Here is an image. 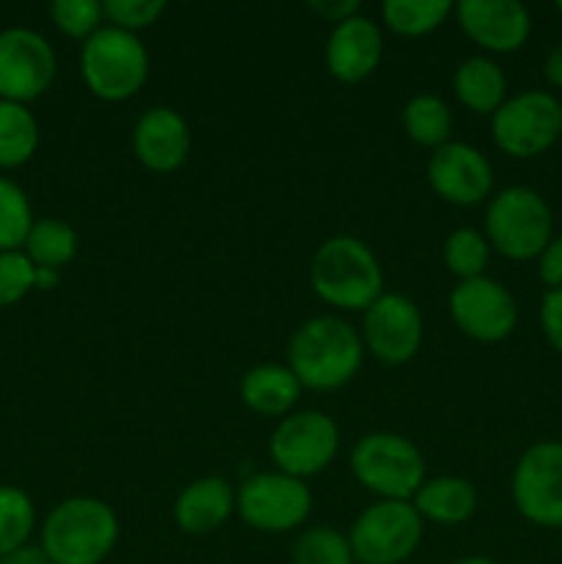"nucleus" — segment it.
<instances>
[{
  "label": "nucleus",
  "mask_w": 562,
  "mask_h": 564,
  "mask_svg": "<svg viewBox=\"0 0 562 564\" xmlns=\"http://www.w3.org/2000/svg\"><path fill=\"white\" fill-rule=\"evenodd\" d=\"M361 334L336 314H317L295 328L287 345V367L309 391H336L364 364Z\"/></svg>",
  "instance_id": "f257e3e1"
},
{
  "label": "nucleus",
  "mask_w": 562,
  "mask_h": 564,
  "mask_svg": "<svg viewBox=\"0 0 562 564\" xmlns=\"http://www.w3.org/2000/svg\"><path fill=\"white\" fill-rule=\"evenodd\" d=\"M314 295L339 312H367L383 295V268L364 240L334 235L317 246L309 262Z\"/></svg>",
  "instance_id": "f03ea898"
},
{
  "label": "nucleus",
  "mask_w": 562,
  "mask_h": 564,
  "mask_svg": "<svg viewBox=\"0 0 562 564\" xmlns=\"http://www.w3.org/2000/svg\"><path fill=\"white\" fill-rule=\"evenodd\" d=\"M119 543L114 507L94 496H72L42 523V549L53 564H102Z\"/></svg>",
  "instance_id": "7ed1b4c3"
},
{
  "label": "nucleus",
  "mask_w": 562,
  "mask_h": 564,
  "mask_svg": "<svg viewBox=\"0 0 562 564\" xmlns=\"http://www.w3.org/2000/svg\"><path fill=\"white\" fill-rule=\"evenodd\" d=\"M483 235L490 251L512 262H529L554 237V215L534 187L510 185L488 198Z\"/></svg>",
  "instance_id": "20e7f679"
},
{
  "label": "nucleus",
  "mask_w": 562,
  "mask_h": 564,
  "mask_svg": "<svg viewBox=\"0 0 562 564\" xmlns=\"http://www.w3.org/2000/svg\"><path fill=\"white\" fill-rule=\"evenodd\" d=\"M350 471L378 501H413L428 479L422 452L400 433H369L350 452Z\"/></svg>",
  "instance_id": "39448f33"
},
{
  "label": "nucleus",
  "mask_w": 562,
  "mask_h": 564,
  "mask_svg": "<svg viewBox=\"0 0 562 564\" xmlns=\"http://www.w3.org/2000/svg\"><path fill=\"white\" fill-rule=\"evenodd\" d=\"M80 75L88 91L105 102L136 97L149 80V53L141 36L102 25L83 42Z\"/></svg>",
  "instance_id": "423d86ee"
},
{
  "label": "nucleus",
  "mask_w": 562,
  "mask_h": 564,
  "mask_svg": "<svg viewBox=\"0 0 562 564\" xmlns=\"http://www.w3.org/2000/svg\"><path fill=\"white\" fill-rule=\"evenodd\" d=\"M490 135L505 154L532 160L549 152L562 135V102L543 88L512 94L490 116Z\"/></svg>",
  "instance_id": "0eeeda50"
},
{
  "label": "nucleus",
  "mask_w": 562,
  "mask_h": 564,
  "mask_svg": "<svg viewBox=\"0 0 562 564\" xmlns=\"http://www.w3.org/2000/svg\"><path fill=\"white\" fill-rule=\"evenodd\" d=\"M422 534L424 521L411 501H375L358 512L347 540L358 564H406Z\"/></svg>",
  "instance_id": "6e6552de"
},
{
  "label": "nucleus",
  "mask_w": 562,
  "mask_h": 564,
  "mask_svg": "<svg viewBox=\"0 0 562 564\" xmlns=\"http://www.w3.org/2000/svg\"><path fill=\"white\" fill-rule=\"evenodd\" d=\"M268 455L275 471L303 479L317 477L339 455V424L323 411H295L279 419L270 433Z\"/></svg>",
  "instance_id": "1a4fd4ad"
},
{
  "label": "nucleus",
  "mask_w": 562,
  "mask_h": 564,
  "mask_svg": "<svg viewBox=\"0 0 562 564\" xmlns=\"http://www.w3.org/2000/svg\"><path fill=\"white\" fill-rule=\"evenodd\" d=\"M314 496L303 479L281 471H253L237 488V516L262 534H284L312 516Z\"/></svg>",
  "instance_id": "9d476101"
},
{
  "label": "nucleus",
  "mask_w": 562,
  "mask_h": 564,
  "mask_svg": "<svg viewBox=\"0 0 562 564\" xmlns=\"http://www.w3.org/2000/svg\"><path fill=\"white\" fill-rule=\"evenodd\" d=\"M510 496L523 521L562 529V441H538L518 457Z\"/></svg>",
  "instance_id": "9b49d317"
},
{
  "label": "nucleus",
  "mask_w": 562,
  "mask_h": 564,
  "mask_svg": "<svg viewBox=\"0 0 562 564\" xmlns=\"http://www.w3.org/2000/svg\"><path fill=\"white\" fill-rule=\"evenodd\" d=\"M364 350L386 367H402L413 361L424 339V317L417 301L402 292H383L364 312Z\"/></svg>",
  "instance_id": "f8f14e48"
},
{
  "label": "nucleus",
  "mask_w": 562,
  "mask_h": 564,
  "mask_svg": "<svg viewBox=\"0 0 562 564\" xmlns=\"http://www.w3.org/2000/svg\"><path fill=\"white\" fill-rule=\"evenodd\" d=\"M446 308H450V317L457 330L483 345L505 341L518 325L516 297L501 281L490 279V275L457 281L455 290L450 292Z\"/></svg>",
  "instance_id": "ddd939ff"
},
{
  "label": "nucleus",
  "mask_w": 562,
  "mask_h": 564,
  "mask_svg": "<svg viewBox=\"0 0 562 564\" xmlns=\"http://www.w3.org/2000/svg\"><path fill=\"white\" fill-rule=\"evenodd\" d=\"M58 61L47 39L33 28L0 31V99L28 105L55 80Z\"/></svg>",
  "instance_id": "4468645a"
},
{
  "label": "nucleus",
  "mask_w": 562,
  "mask_h": 564,
  "mask_svg": "<svg viewBox=\"0 0 562 564\" xmlns=\"http://www.w3.org/2000/svg\"><path fill=\"white\" fill-rule=\"evenodd\" d=\"M424 176L430 191L452 207H479L494 196V165L466 141H450L433 149Z\"/></svg>",
  "instance_id": "2eb2a0df"
},
{
  "label": "nucleus",
  "mask_w": 562,
  "mask_h": 564,
  "mask_svg": "<svg viewBox=\"0 0 562 564\" xmlns=\"http://www.w3.org/2000/svg\"><path fill=\"white\" fill-rule=\"evenodd\" d=\"M455 17L463 33L494 55L516 53L532 33V14L518 0H461Z\"/></svg>",
  "instance_id": "dca6fc26"
},
{
  "label": "nucleus",
  "mask_w": 562,
  "mask_h": 564,
  "mask_svg": "<svg viewBox=\"0 0 562 564\" xmlns=\"http://www.w3.org/2000/svg\"><path fill=\"white\" fill-rule=\"evenodd\" d=\"M193 132L185 116L169 105H154L138 116L132 127V152L143 169L171 174L182 169L191 154Z\"/></svg>",
  "instance_id": "f3484780"
},
{
  "label": "nucleus",
  "mask_w": 562,
  "mask_h": 564,
  "mask_svg": "<svg viewBox=\"0 0 562 564\" xmlns=\"http://www.w3.org/2000/svg\"><path fill=\"white\" fill-rule=\"evenodd\" d=\"M380 58H383V33L367 14H356L331 28L325 66L334 80L347 86L367 80L380 66Z\"/></svg>",
  "instance_id": "a211bd4d"
},
{
  "label": "nucleus",
  "mask_w": 562,
  "mask_h": 564,
  "mask_svg": "<svg viewBox=\"0 0 562 564\" xmlns=\"http://www.w3.org/2000/svg\"><path fill=\"white\" fill-rule=\"evenodd\" d=\"M237 490L224 477H198L180 490L174 501L176 527L193 538L213 534L235 516Z\"/></svg>",
  "instance_id": "6ab92c4d"
},
{
  "label": "nucleus",
  "mask_w": 562,
  "mask_h": 564,
  "mask_svg": "<svg viewBox=\"0 0 562 564\" xmlns=\"http://www.w3.org/2000/svg\"><path fill=\"white\" fill-rule=\"evenodd\" d=\"M303 386L287 364H257L240 380V400L257 416L284 419L301 400Z\"/></svg>",
  "instance_id": "aec40b11"
},
{
  "label": "nucleus",
  "mask_w": 562,
  "mask_h": 564,
  "mask_svg": "<svg viewBox=\"0 0 562 564\" xmlns=\"http://www.w3.org/2000/svg\"><path fill=\"white\" fill-rule=\"evenodd\" d=\"M422 521L439 523V527H457L474 518L479 507V494L468 479L463 477H433L424 479L419 494L411 501Z\"/></svg>",
  "instance_id": "412c9836"
},
{
  "label": "nucleus",
  "mask_w": 562,
  "mask_h": 564,
  "mask_svg": "<svg viewBox=\"0 0 562 564\" xmlns=\"http://www.w3.org/2000/svg\"><path fill=\"white\" fill-rule=\"evenodd\" d=\"M457 102L479 116H494L507 99L505 69L490 55H472L452 75Z\"/></svg>",
  "instance_id": "4be33fe9"
},
{
  "label": "nucleus",
  "mask_w": 562,
  "mask_h": 564,
  "mask_svg": "<svg viewBox=\"0 0 562 564\" xmlns=\"http://www.w3.org/2000/svg\"><path fill=\"white\" fill-rule=\"evenodd\" d=\"M452 127H455L452 108L435 94H413L402 105V130L417 147H444L452 141Z\"/></svg>",
  "instance_id": "5701e85b"
},
{
  "label": "nucleus",
  "mask_w": 562,
  "mask_h": 564,
  "mask_svg": "<svg viewBox=\"0 0 562 564\" xmlns=\"http://www.w3.org/2000/svg\"><path fill=\"white\" fill-rule=\"evenodd\" d=\"M39 149V121L28 105L0 99V169H20Z\"/></svg>",
  "instance_id": "b1692460"
},
{
  "label": "nucleus",
  "mask_w": 562,
  "mask_h": 564,
  "mask_svg": "<svg viewBox=\"0 0 562 564\" xmlns=\"http://www.w3.org/2000/svg\"><path fill=\"white\" fill-rule=\"evenodd\" d=\"M77 246H80L77 231L66 220L42 218L33 220L25 246H22V253L36 268H50L61 273V268H66L77 257Z\"/></svg>",
  "instance_id": "393cba45"
},
{
  "label": "nucleus",
  "mask_w": 562,
  "mask_h": 564,
  "mask_svg": "<svg viewBox=\"0 0 562 564\" xmlns=\"http://www.w3.org/2000/svg\"><path fill=\"white\" fill-rule=\"evenodd\" d=\"M450 14H455V3L450 0H383L380 6L383 25L408 39L428 36L444 25Z\"/></svg>",
  "instance_id": "a878e982"
},
{
  "label": "nucleus",
  "mask_w": 562,
  "mask_h": 564,
  "mask_svg": "<svg viewBox=\"0 0 562 564\" xmlns=\"http://www.w3.org/2000/svg\"><path fill=\"white\" fill-rule=\"evenodd\" d=\"M490 262V246L474 226H457L444 240V264L457 281H472L485 275Z\"/></svg>",
  "instance_id": "bb28decb"
},
{
  "label": "nucleus",
  "mask_w": 562,
  "mask_h": 564,
  "mask_svg": "<svg viewBox=\"0 0 562 564\" xmlns=\"http://www.w3.org/2000/svg\"><path fill=\"white\" fill-rule=\"evenodd\" d=\"M36 527V507L25 490L0 485V560L28 545Z\"/></svg>",
  "instance_id": "cd10ccee"
},
{
  "label": "nucleus",
  "mask_w": 562,
  "mask_h": 564,
  "mask_svg": "<svg viewBox=\"0 0 562 564\" xmlns=\"http://www.w3.org/2000/svg\"><path fill=\"white\" fill-rule=\"evenodd\" d=\"M292 564H356L350 540L334 527H312L298 534Z\"/></svg>",
  "instance_id": "c85d7f7f"
},
{
  "label": "nucleus",
  "mask_w": 562,
  "mask_h": 564,
  "mask_svg": "<svg viewBox=\"0 0 562 564\" xmlns=\"http://www.w3.org/2000/svg\"><path fill=\"white\" fill-rule=\"evenodd\" d=\"M33 226V209L17 182L0 176V253L22 251Z\"/></svg>",
  "instance_id": "c756f323"
},
{
  "label": "nucleus",
  "mask_w": 562,
  "mask_h": 564,
  "mask_svg": "<svg viewBox=\"0 0 562 564\" xmlns=\"http://www.w3.org/2000/svg\"><path fill=\"white\" fill-rule=\"evenodd\" d=\"M50 20L64 36L86 42L102 28L105 9L99 0H55L50 6Z\"/></svg>",
  "instance_id": "7c9ffc66"
},
{
  "label": "nucleus",
  "mask_w": 562,
  "mask_h": 564,
  "mask_svg": "<svg viewBox=\"0 0 562 564\" xmlns=\"http://www.w3.org/2000/svg\"><path fill=\"white\" fill-rule=\"evenodd\" d=\"M102 9L108 25L138 36V31L152 28L165 14L169 6H165V0H105Z\"/></svg>",
  "instance_id": "2f4dec72"
},
{
  "label": "nucleus",
  "mask_w": 562,
  "mask_h": 564,
  "mask_svg": "<svg viewBox=\"0 0 562 564\" xmlns=\"http://www.w3.org/2000/svg\"><path fill=\"white\" fill-rule=\"evenodd\" d=\"M33 275H36V264L25 253H0V308H9L14 303H20L33 290Z\"/></svg>",
  "instance_id": "473e14b6"
},
{
  "label": "nucleus",
  "mask_w": 562,
  "mask_h": 564,
  "mask_svg": "<svg viewBox=\"0 0 562 564\" xmlns=\"http://www.w3.org/2000/svg\"><path fill=\"white\" fill-rule=\"evenodd\" d=\"M540 328L545 341L562 356V290H545L540 301Z\"/></svg>",
  "instance_id": "72a5a7b5"
},
{
  "label": "nucleus",
  "mask_w": 562,
  "mask_h": 564,
  "mask_svg": "<svg viewBox=\"0 0 562 564\" xmlns=\"http://www.w3.org/2000/svg\"><path fill=\"white\" fill-rule=\"evenodd\" d=\"M538 275L549 290H562V235L551 237L538 257Z\"/></svg>",
  "instance_id": "f704fd0d"
},
{
  "label": "nucleus",
  "mask_w": 562,
  "mask_h": 564,
  "mask_svg": "<svg viewBox=\"0 0 562 564\" xmlns=\"http://www.w3.org/2000/svg\"><path fill=\"white\" fill-rule=\"evenodd\" d=\"M309 9H312L320 20L331 22V25H339V22L361 14V3H358V0H312Z\"/></svg>",
  "instance_id": "c9c22d12"
},
{
  "label": "nucleus",
  "mask_w": 562,
  "mask_h": 564,
  "mask_svg": "<svg viewBox=\"0 0 562 564\" xmlns=\"http://www.w3.org/2000/svg\"><path fill=\"white\" fill-rule=\"evenodd\" d=\"M0 564H53L47 554H44L42 545H22V549H17L14 554L3 556Z\"/></svg>",
  "instance_id": "e433bc0d"
},
{
  "label": "nucleus",
  "mask_w": 562,
  "mask_h": 564,
  "mask_svg": "<svg viewBox=\"0 0 562 564\" xmlns=\"http://www.w3.org/2000/svg\"><path fill=\"white\" fill-rule=\"evenodd\" d=\"M543 75H545V80H549L551 88H562V42H556L554 47L545 53Z\"/></svg>",
  "instance_id": "4c0bfd02"
},
{
  "label": "nucleus",
  "mask_w": 562,
  "mask_h": 564,
  "mask_svg": "<svg viewBox=\"0 0 562 564\" xmlns=\"http://www.w3.org/2000/svg\"><path fill=\"white\" fill-rule=\"evenodd\" d=\"M58 281H61L58 270L36 268V275H33V290L50 292V290H55V286H58Z\"/></svg>",
  "instance_id": "58836bf2"
},
{
  "label": "nucleus",
  "mask_w": 562,
  "mask_h": 564,
  "mask_svg": "<svg viewBox=\"0 0 562 564\" xmlns=\"http://www.w3.org/2000/svg\"><path fill=\"white\" fill-rule=\"evenodd\" d=\"M452 564H499V562L490 560V556L474 554V556H463V560H457V562H452Z\"/></svg>",
  "instance_id": "ea45409f"
},
{
  "label": "nucleus",
  "mask_w": 562,
  "mask_h": 564,
  "mask_svg": "<svg viewBox=\"0 0 562 564\" xmlns=\"http://www.w3.org/2000/svg\"><path fill=\"white\" fill-rule=\"evenodd\" d=\"M556 11H560V14H562V0H556Z\"/></svg>",
  "instance_id": "a19ab883"
},
{
  "label": "nucleus",
  "mask_w": 562,
  "mask_h": 564,
  "mask_svg": "<svg viewBox=\"0 0 562 564\" xmlns=\"http://www.w3.org/2000/svg\"><path fill=\"white\" fill-rule=\"evenodd\" d=\"M560 545H562V529H560Z\"/></svg>",
  "instance_id": "79ce46f5"
}]
</instances>
